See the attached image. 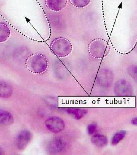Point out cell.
I'll use <instances>...</instances> for the list:
<instances>
[{
	"label": "cell",
	"instance_id": "cell-16",
	"mask_svg": "<svg viewBox=\"0 0 137 155\" xmlns=\"http://www.w3.org/2000/svg\"><path fill=\"white\" fill-rule=\"evenodd\" d=\"M72 5L78 8H83L89 5L91 0H70Z\"/></svg>",
	"mask_w": 137,
	"mask_h": 155
},
{
	"label": "cell",
	"instance_id": "cell-7",
	"mask_svg": "<svg viewBox=\"0 0 137 155\" xmlns=\"http://www.w3.org/2000/svg\"><path fill=\"white\" fill-rule=\"evenodd\" d=\"M65 143L62 138L55 137L49 140L46 145V150L50 154H57L62 151Z\"/></svg>",
	"mask_w": 137,
	"mask_h": 155
},
{
	"label": "cell",
	"instance_id": "cell-19",
	"mask_svg": "<svg viewBox=\"0 0 137 155\" xmlns=\"http://www.w3.org/2000/svg\"><path fill=\"white\" fill-rule=\"evenodd\" d=\"M131 123H132V125L137 126V117H135V118H133V119L132 120Z\"/></svg>",
	"mask_w": 137,
	"mask_h": 155
},
{
	"label": "cell",
	"instance_id": "cell-9",
	"mask_svg": "<svg viewBox=\"0 0 137 155\" xmlns=\"http://www.w3.org/2000/svg\"><path fill=\"white\" fill-rule=\"evenodd\" d=\"M67 0H45L46 7L55 12L62 11L67 6Z\"/></svg>",
	"mask_w": 137,
	"mask_h": 155
},
{
	"label": "cell",
	"instance_id": "cell-2",
	"mask_svg": "<svg viewBox=\"0 0 137 155\" xmlns=\"http://www.w3.org/2000/svg\"><path fill=\"white\" fill-rule=\"evenodd\" d=\"M51 49L55 55L59 58H65L70 54L72 45L69 40L63 37L55 39L51 44Z\"/></svg>",
	"mask_w": 137,
	"mask_h": 155
},
{
	"label": "cell",
	"instance_id": "cell-15",
	"mask_svg": "<svg viewBox=\"0 0 137 155\" xmlns=\"http://www.w3.org/2000/svg\"><path fill=\"white\" fill-rule=\"evenodd\" d=\"M126 135V131L124 130L116 132L113 135L111 139V144L113 145H116L125 137Z\"/></svg>",
	"mask_w": 137,
	"mask_h": 155
},
{
	"label": "cell",
	"instance_id": "cell-3",
	"mask_svg": "<svg viewBox=\"0 0 137 155\" xmlns=\"http://www.w3.org/2000/svg\"><path fill=\"white\" fill-rule=\"evenodd\" d=\"M109 45L104 39H96L90 43L88 51L92 57L97 58H103L109 53Z\"/></svg>",
	"mask_w": 137,
	"mask_h": 155
},
{
	"label": "cell",
	"instance_id": "cell-14",
	"mask_svg": "<svg viewBox=\"0 0 137 155\" xmlns=\"http://www.w3.org/2000/svg\"><path fill=\"white\" fill-rule=\"evenodd\" d=\"M11 30L7 25L0 23V43L5 42L11 36Z\"/></svg>",
	"mask_w": 137,
	"mask_h": 155
},
{
	"label": "cell",
	"instance_id": "cell-18",
	"mask_svg": "<svg viewBox=\"0 0 137 155\" xmlns=\"http://www.w3.org/2000/svg\"><path fill=\"white\" fill-rule=\"evenodd\" d=\"M97 124L96 123H91L89 124L87 127V131H88V134L90 135H92L95 134L97 132Z\"/></svg>",
	"mask_w": 137,
	"mask_h": 155
},
{
	"label": "cell",
	"instance_id": "cell-1",
	"mask_svg": "<svg viewBox=\"0 0 137 155\" xmlns=\"http://www.w3.org/2000/svg\"><path fill=\"white\" fill-rule=\"evenodd\" d=\"M25 65L28 71L35 74H41L48 69L47 58L41 54H33L27 58Z\"/></svg>",
	"mask_w": 137,
	"mask_h": 155
},
{
	"label": "cell",
	"instance_id": "cell-17",
	"mask_svg": "<svg viewBox=\"0 0 137 155\" xmlns=\"http://www.w3.org/2000/svg\"><path fill=\"white\" fill-rule=\"evenodd\" d=\"M128 73L130 77L137 83V66H130L128 68Z\"/></svg>",
	"mask_w": 137,
	"mask_h": 155
},
{
	"label": "cell",
	"instance_id": "cell-12",
	"mask_svg": "<svg viewBox=\"0 0 137 155\" xmlns=\"http://www.w3.org/2000/svg\"><path fill=\"white\" fill-rule=\"evenodd\" d=\"M14 119L9 112L0 109V124L2 125H11L14 123Z\"/></svg>",
	"mask_w": 137,
	"mask_h": 155
},
{
	"label": "cell",
	"instance_id": "cell-11",
	"mask_svg": "<svg viewBox=\"0 0 137 155\" xmlns=\"http://www.w3.org/2000/svg\"><path fill=\"white\" fill-rule=\"evenodd\" d=\"M13 93L12 87L9 83L4 81H0V98H9Z\"/></svg>",
	"mask_w": 137,
	"mask_h": 155
},
{
	"label": "cell",
	"instance_id": "cell-20",
	"mask_svg": "<svg viewBox=\"0 0 137 155\" xmlns=\"http://www.w3.org/2000/svg\"><path fill=\"white\" fill-rule=\"evenodd\" d=\"M3 154H4V150L2 148L0 147V155H3Z\"/></svg>",
	"mask_w": 137,
	"mask_h": 155
},
{
	"label": "cell",
	"instance_id": "cell-8",
	"mask_svg": "<svg viewBox=\"0 0 137 155\" xmlns=\"http://www.w3.org/2000/svg\"><path fill=\"white\" fill-rule=\"evenodd\" d=\"M113 80V72L109 70L103 69L100 71L97 77V81L100 86L109 87Z\"/></svg>",
	"mask_w": 137,
	"mask_h": 155
},
{
	"label": "cell",
	"instance_id": "cell-6",
	"mask_svg": "<svg viewBox=\"0 0 137 155\" xmlns=\"http://www.w3.org/2000/svg\"><path fill=\"white\" fill-rule=\"evenodd\" d=\"M33 139V134L30 131L24 129L18 133L16 138V146L20 150H24Z\"/></svg>",
	"mask_w": 137,
	"mask_h": 155
},
{
	"label": "cell",
	"instance_id": "cell-5",
	"mask_svg": "<svg viewBox=\"0 0 137 155\" xmlns=\"http://www.w3.org/2000/svg\"><path fill=\"white\" fill-rule=\"evenodd\" d=\"M114 91L116 95L119 96H129L133 92L132 85L125 80L117 81L114 85Z\"/></svg>",
	"mask_w": 137,
	"mask_h": 155
},
{
	"label": "cell",
	"instance_id": "cell-4",
	"mask_svg": "<svg viewBox=\"0 0 137 155\" xmlns=\"http://www.w3.org/2000/svg\"><path fill=\"white\" fill-rule=\"evenodd\" d=\"M44 124L49 130L55 134L62 132L65 128L63 120L57 116H52L46 119Z\"/></svg>",
	"mask_w": 137,
	"mask_h": 155
},
{
	"label": "cell",
	"instance_id": "cell-10",
	"mask_svg": "<svg viewBox=\"0 0 137 155\" xmlns=\"http://www.w3.org/2000/svg\"><path fill=\"white\" fill-rule=\"evenodd\" d=\"M65 112L74 119L79 120L86 114L87 110L83 108L67 107L65 109Z\"/></svg>",
	"mask_w": 137,
	"mask_h": 155
},
{
	"label": "cell",
	"instance_id": "cell-13",
	"mask_svg": "<svg viewBox=\"0 0 137 155\" xmlns=\"http://www.w3.org/2000/svg\"><path fill=\"white\" fill-rule=\"evenodd\" d=\"M91 140L93 144L100 147L106 146L108 143L107 137L102 134H95L93 135Z\"/></svg>",
	"mask_w": 137,
	"mask_h": 155
}]
</instances>
